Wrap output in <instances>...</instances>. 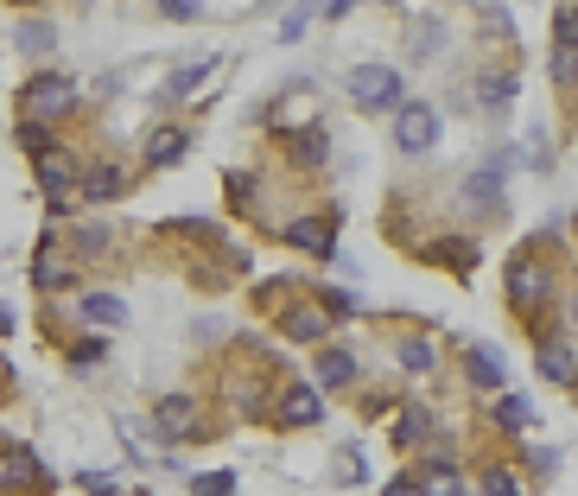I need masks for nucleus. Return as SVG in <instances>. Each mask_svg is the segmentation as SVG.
<instances>
[{"label": "nucleus", "instance_id": "cd10ccee", "mask_svg": "<svg viewBox=\"0 0 578 496\" xmlns=\"http://www.w3.org/2000/svg\"><path fill=\"white\" fill-rule=\"evenodd\" d=\"M554 39H559V52H578V13L572 7H559L554 13Z\"/></svg>", "mask_w": 578, "mask_h": 496}, {"label": "nucleus", "instance_id": "20e7f679", "mask_svg": "<svg viewBox=\"0 0 578 496\" xmlns=\"http://www.w3.org/2000/svg\"><path fill=\"white\" fill-rule=\"evenodd\" d=\"M76 172H83V159H76V154H64V147L39 154V184H45L51 217H64V210L76 204Z\"/></svg>", "mask_w": 578, "mask_h": 496}, {"label": "nucleus", "instance_id": "f3484780", "mask_svg": "<svg viewBox=\"0 0 578 496\" xmlns=\"http://www.w3.org/2000/svg\"><path fill=\"white\" fill-rule=\"evenodd\" d=\"M464 376H471L477 389H503V357H496L490 344H471V350H464Z\"/></svg>", "mask_w": 578, "mask_h": 496}, {"label": "nucleus", "instance_id": "a19ab883", "mask_svg": "<svg viewBox=\"0 0 578 496\" xmlns=\"http://www.w3.org/2000/svg\"><path fill=\"white\" fill-rule=\"evenodd\" d=\"M7 331H13V313H7V306H0V338H7Z\"/></svg>", "mask_w": 578, "mask_h": 496}, {"label": "nucleus", "instance_id": "c85d7f7f", "mask_svg": "<svg viewBox=\"0 0 578 496\" xmlns=\"http://www.w3.org/2000/svg\"><path fill=\"white\" fill-rule=\"evenodd\" d=\"M102 357H108V344H102V338H83V344H71V369H96Z\"/></svg>", "mask_w": 578, "mask_h": 496}, {"label": "nucleus", "instance_id": "423d86ee", "mask_svg": "<svg viewBox=\"0 0 578 496\" xmlns=\"http://www.w3.org/2000/svg\"><path fill=\"white\" fill-rule=\"evenodd\" d=\"M280 420H286V426H318V420H325V389L293 382V389L280 394Z\"/></svg>", "mask_w": 578, "mask_h": 496}, {"label": "nucleus", "instance_id": "4468645a", "mask_svg": "<svg viewBox=\"0 0 578 496\" xmlns=\"http://www.w3.org/2000/svg\"><path fill=\"white\" fill-rule=\"evenodd\" d=\"M286 154H293V166H299V172H318V166H325V154H330V134L325 128H305V134H293V140H286Z\"/></svg>", "mask_w": 578, "mask_h": 496}, {"label": "nucleus", "instance_id": "1a4fd4ad", "mask_svg": "<svg viewBox=\"0 0 578 496\" xmlns=\"http://www.w3.org/2000/svg\"><path fill=\"white\" fill-rule=\"evenodd\" d=\"M280 331L293 344H325L330 313H318V306H286V313H280Z\"/></svg>", "mask_w": 578, "mask_h": 496}, {"label": "nucleus", "instance_id": "2eb2a0df", "mask_svg": "<svg viewBox=\"0 0 578 496\" xmlns=\"http://www.w3.org/2000/svg\"><path fill=\"white\" fill-rule=\"evenodd\" d=\"M286 235L299 242L305 255H318V262H330V255H337V242H330V223H318V217H299V223H286Z\"/></svg>", "mask_w": 578, "mask_h": 496}, {"label": "nucleus", "instance_id": "7c9ffc66", "mask_svg": "<svg viewBox=\"0 0 578 496\" xmlns=\"http://www.w3.org/2000/svg\"><path fill=\"white\" fill-rule=\"evenodd\" d=\"M439 45H445V27H439V20H427V27L413 32V57H427V52H439Z\"/></svg>", "mask_w": 578, "mask_h": 496}, {"label": "nucleus", "instance_id": "58836bf2", "mask_svg": "<svg viewBox=\"0 0 578 496\" xmlns=\"http://www.w3.org/2000/svg\"><path fill=\"white\" fill-rule=\"evenodd\" d=\"M305 27H312V13H305V7H293V13H286V27H280V32H286V39H299Z\"/></svg>", "mask_w": 578, "mask_h": 496}, {"label": "nucleus", "instance_id": "ea45409f", "mask_svg": "<svg viewBox=\"0 0 578 496\" xmlns=\"http://www.w3.org/2000/svg\"><path fill=\"white\" fill-rule=\"evenodd\" d=\"M388 496H420V484H413V477H395V484H388Z\"/></svg>", "mask_w": 578, "mask_h": 496}, {"label": "nucleus", "instance_id": "473e14b6", "mask_svg": "<svg viewBox=\"0 0 578 496\" xmlns=\"http://www.w3.org/2000/svg\"><path fill=\"white\" fill-rule=\"evenodd\" d=\"M191 490H198V496H229V490H235V477H229V471H210V477H198Z\"/></svg>", "mask_w": 578, "mask_h": 496}, {"label": "nucleus", "instance_id": "e433bc0d", "mask_svg": "<svg viewBox=\"0 0 578 496\" xmlns=\"http://www.w3.org/2000/svg\"><path fill=\"white\" fill-rule=\"evenodd\" d=\"M76 249H83V255H102V249H108V230H76Z\"/></svg>", "mask_w": 578, "mask_h": 496}, {"label": "nucleus", "instance_id": "a878e982", "mask_svg": "<svg viewBox=\"0 0 578 496\" xmlns=\"http://www.w3.org/2000/svg\"><path fill=\"white\" fill-rule=\"evenodd\" d=\"M427 433H432V414H427V408H407L401 426H395V440H401V445H420Z\"/></svg>", "mask_w": 578, "mask_h": 496}, {"label": "nucleus", "instance_id": "f704fd0d", "mask_svg": "<svg viewBox=\"0 0 578 496\" xmlns=\"http://www.w3.org/2000/svg\"><path fill=\"white\" fill-rule=\"evenodd\" d=\"M159 13H166V20H198L203 0H159Z\"/></svg>", "mask_w": 578, "mask_h": 496}, {"label": "nucleus", "instance_id": "0eeeda50", "mask_svg": "<svg viewBox=\"0 0 578 496\" xmlns=\"http://www.w3.org/2000/svg\"><path fill=\"white\" fill-rule=\"evenodd\" d=\"M153 426H159L166 440H191V433H198V401H191V394H166V401L153 408Z\"/></svg>", "mask_w": 578, "mask_h": 496}, {"label": "nucleus", "instance_id": "f03ea898", "mask_svg": "<svg viewBox=\"0 0 578 496\" xmlns=\"http://www.w3.org/2000/svg\"><path fill=\"white\" fill-rule=\"evenodd\" d=\"M20 108L32 115V122H57V115H71L76 108V83L57 77V71H45V77H32L20 89Z\"/></svg>", "mask_w": 578, "mask_h": 496}, {"label": "nucleus", "instance_id": "72a5a7b5", "mask_svg": "<svg viewBox=\"0 0 578 496\" xmlns=\"http://www.w3.org/2000/svg\"><path fill=\"white\" fill-rule=\"evenodd\" d=\"M76 484H83V490H90V496H115V490H122V484H115V477H108V471H83V477H76Z\"/></svg>", "mask_w": 578, "mask_h": 496}, {"label": "nucleus", "instance_id": "412c9836", "mask_svg": "<svg viewBox=\"0 0 578 496\" xmlns=\"http://www.w3.org/2000/svg\"><path fill=\"white\" fill-rule=\"evenodd\" d=\"M20 477H25V484H45V471H39V458H32L25 445H20V452H7V458H0V490H13Z\"/></svg>", "mask_w": 578, "mask_h": 496}, {"label": "nucleus", "instance_id": "dca6fc26", "mask_svg": "<svg viewBox=\"0 0 578 496\" xmlns=\"http://www.w3.org/2000/svg\"><path fill=\"white\" fill-rule=\"evenodd\" d=\"M540 376H547V382H559V389L578 376V357H572V344H566V338H547V344H540Z\"/></svg>", "mask_w": 578, "mask_h": 496}, {"label": "nucleus", "instance_id": "c756f323", "mask_svg": "<svg viewBox=\"0 0 578 496\" xmlns=\"http://www.w3.org/2000/svg\"><path fill=\"white\" fill-rule=\"evenodd\" d=\"M13 140H20L25 154H51V134H45V122H20V134H13Z\"/></svg>", "mask_w": 578, "mask_h": 496}, {"label": "nucleus", "instance_id": "c9c22d12", "mask_svg": "<svg viewBox=\"0 0 578 496\" xmlns=\"http://www.w3.org/2000/svg\"><path fill=\"white\" fill-rule=\"evenodd\" d=\"M178 230H185V235H203V242H223V230H217V223H203V217H185Z\"/></svg>", "mask_w": 578, "mask_h": 496}, {"label": "nucleus", "instance_id": "7ed1b4c3", "mask_svg": "<svg viewBox=\"0 0 578 496\" xmlns=\"http://www.w3.org/2000/svg\"><path fill=\"white\" fill-rule=\"evenodd\" d=\"M395 147H401L407 159H420L439 147V108L432 103H401L395 108Z\"/></svg>", "mask_w": 578, "mask_h": 496}, {"label": "nucleus", "instance_id": "39448f33", "mask_svg": "<svg viewBox=\"0 0 578 496\" xmlns=\"http://www.w3.org/2000/svg\"><path fill=\"white\" fill-rule=\"evenodd\" d=\"M508 299L522 306V313H540V306H554V267L547 262H508Z\"/></svg>", "mask_w": 578, "mask_h": 496}, {"label": "nucleus", "instance_id": "4c0bfd02", "mask_svg": "<svg viewBox=\"0 0 578 496\" xmlns=\"http://www.w3.org/2000/svg\"><path fill=\"white\" fill-rule=\"evenodd\" d=\"M325 306H330V318H356V299L350 293H337V287L325 293Z\"/></svg>", "mask_w": 578, "mask_h": 496}, {"label": "nucleus", "instance_id": "f257e3e1", "mask_svg": "<svg viewBox=\"0 0 578 496\" xmlns=\"http://www.w3.org/2000/svg\"><path fill=\"white\" fill-rule=\"evenodd\" d=\"M350 103L356 108H376V115H395L407 103V83L395 64H356L350 71Z\"/></svg>", "mask_w": 578, "mask_h": 496}, {"label": "nucleus", "instance_id": "393cba45", "mask_svg": "<svg viewBox=\"0 0 578 496\" xmlns=\"http://www.w3.org/2000/svg\"><path fill=\"white\" fill-rule=\"evenodd\" d=\"M32 281H39V287H64V281H71V267L57 262V249H39V262H32Z\"/></svg>", "mask_w": 578, "mask_h": 496}, {"label": "nucleus", "instance_id": "9d476101", "mask_svg": "<svg viewBox=\"0 0 578 496\" xmlns=\"http://www.w3.org/2000/svg\"><path fill=\"white\" fill-rule=\"evenodd\" d=\"M471 96H477V103L490 108V115H503V108L515 103V96H522V77H515V71H490V77L471 83Z\"/></svg>", "mask_w": 578, "mask_h": 496}, {"label": "nucleus", "instance_id": "a211bd4d", "mask_svg": "<svg viewBox=\"0 0 578 496\" xmlns=\"http://www.w3.org/2000/svg\"><path fill=\"white\" fill-rule=\"evenodd\" d=\"M122 166H90L83 172V204H108V198H122Z\"/></svg>", "mask_w": 578, "mask_h": 496}, {"label": "nucleus", "instance_id": "aec40b11", "mask_svg": "<svg viewBox=\"0 0 578 496\" xmlns=\"http://www.w3.org/2000/svg\"><path fill=\"white\" fill-rule=\"evenodd\" d=\"M356 382V357L350 350H318V389H344Z\"/></svg>", "mask_w": 578, "mask_h": 496}, {"label": "nucleus", "instance_id": "6e6552de", "mask_svg": "<svg viewBox=\"0 0 578 496\" xmlns=\"http://www.w3.org/2000/svg\"><path fill=\"white\" fill-rule=\"evenodd\" d=\"M464 210H483V217H503V172L496 166H483L464 179Z\"/></svg>", "mask_w": 578, "mask_h": 496}, {"label": "nucleus", "instance_id": "4be33fe9", "mask_svg": "<svg viewBox=\"0 0 578 496\" xmlns=\"http://www.w3.org/2000/svg\"><path fill=\"white\" fill-rule=\"evenodd\" d=\"M51 45H57V32L45 27V20H20V27H13V52H51Z\"/></svg>", "mask_w": 578, "mask_h": 496}, {"label": "nucleus", "instance_id": "b1692460", "mask_svg": "<svg viewBox=\"0 0 578 496\" xmlns=\"http://www.w3.org/2000/svg\"><path fill=\"white\" fill-rule=\"evenodd\" d=\"M210 71H217V57H191L185 71H172V77H166V103H172V96H185V89H198Z\"/></svg>", "mask_w": 578, "mask_h": 496}, {"label": "nucleus", "instance_id": "f8f14e48", "mask_svg": "<svg viewBox=\"0 0 578 496\" xmlns=\"http://www.w3.org/2000/svg\"><path fill=\"white\" fill-rule=\"evenodd\" d=\"M76 313L90 318V325H102V331H108V325L122 331V325H127V299H122V293H83V306H76Z\"/></svg>", "mask_w": 578, "mask_h": 496}, {"label": "nucleus", "instance_id": "9b49d317", "mask_svg": "<svg viewBox=\"0 0 578 496\" xmlns=\"http://www.w3.org/2000/svg\"><path fill=\"white\" fill-rule=\"evenodd\" d=\"M427 262L452 267V274H471L483 255H477V242H464V235H439V242H427Z\"/></svg>", "mask_w": 578, "mask_h": 496}, {"label": "nucleus", "instance_id": "6ab92c4d", "mask_svg": "<svg viewBox=\"0 0 578 496\" xmlns=\"http://www.w3.org/2000/svg\"><path fill=\"white\" fill-rule=\"evenodd\" d=\"M185 154H191V134H185V128H159L147 140V159H153V166H178Z\"/></svg>", "mask_w": 578, "mask_h": 496}, {"label": "nucleus", "instance_id": "79ce46f5", "mask_svg": "<svg viewBox=\"0 0 578 496\" xmlns=\"http://www.w3.org/2000/svg\"><path fill=\"white\" fill-rule=\"evenodd\" d=\"M299 7H305V13H312V7H325V0H299Z\"/></svg>", "mask_w": 578, "mask_h": 496}, {"label": "nucleus", "instance_id": "2f4dec72", "mask_svg": "<svg viewBox=\"0 0 578 496\" xmlns=\"http://www.w3.org/2000/svg\"><path fill=\"white\" fill-rule=\"evenodd\" d=\"M483 496H522V490H515V477H508V471L490 465V471H483Z\"/></svg>", "mask_w": 578, "mask_h": 496}, {"label": "nucleus", "instance_id": "bb28decb", "mask_svg": "<svg viewBox=\"0 0 578 496\" xmlns=\"http://www.w3.org/2000/svg\"><path fill=\"white\" fill-rule=\"evenodd\" d=\"M401 369H407V376H427V369H432V344L427 338H407L401 344Z\"/></svg>", "mask_w": 578, "mask_h": 496}, {"label": "nucleus", "instance_id": "ddd939ff", "mask_svg": "<svg viewBox=\"0 0 578 496\" xmlns=\"http://www.w3.org/2000/svg\"><path fill=\"white\" fill-rule=\"evenodd\" d=\"M420 496H464V477H458L452 458H432V465H420Z\"/></svg>", "mask_w": 578, "mask_h": 496}, {"label": "nucleus", "instance_id": "5701e85b", "mask_svg": "<svg viewBox=\"0 0 578 496\" xmlns=\"http://www.w3.org/2000/svg\"><path fill=\"white\" fill-rule=\"evenodd\" d=\"M496 426H503V433L534 426V401H528V394H503V401H496Z\"/></svg>", "mask_w": 578, "mask_h": 496}]
</instances>
